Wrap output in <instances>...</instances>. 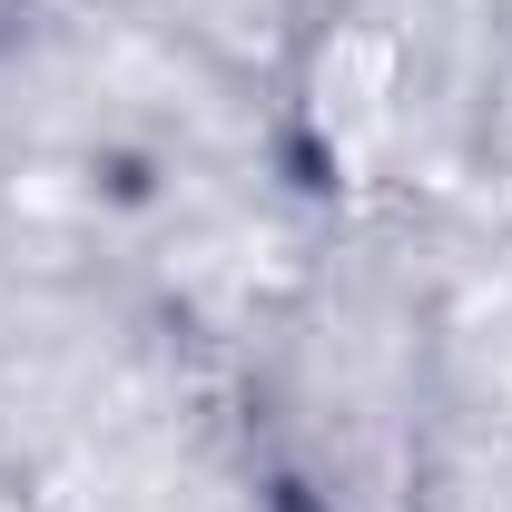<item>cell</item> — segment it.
I'll list each match as a JSON object with an SVG mask.
<instances>
[{"label":"cell","instance_id":"1","mask_svg":"<svg viewBox=\"0 0 512 512\" xmlns=\"http://www.w3.org/2000/svg\"><path fill=\"white\" fill-rule=\"evenodd\" d=\"M316 119L335 138V158L345 168H365L375 158V138L394 128V50L365 40V30H335L316 60Z\"/></svg>","mask_w":512,"mask_h":512}]
</instances>
